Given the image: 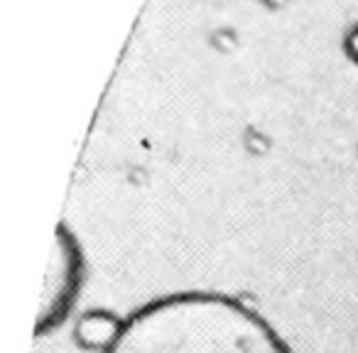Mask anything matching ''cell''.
Returning a JSON list of instances; mask_svg holds the SVG:
<instances>
[{
  "label": "cell",
  "mask_w": 358,
  "mask_h": 353,
  "mask_svg": "<svg viewBox=\"0 0 358 353\" xmlns=\"http://www.w3.org/2000/svg\"><path fill=\"white\" fill-rule=\"evenodd\" d=\"M343 50H346L348 59H351L353 64H358V22L346 32V37H343Z\"/></svg>",
  "instance_id": "cell-4"
},
{
  "label": "cell",
  "mask_w": 358,
  "mask_h": 353,
  "mask_svg": "<svg viewBox=\"0 0 358 353\" xmlns=\"http://www.w3.org/2000/svg\"><path fill=\"white\" fill-rule=\"evenodd\" d=\"M120 322H115L113 317H108L106 312H91L89 317L81 319L79 324V338L86 346H99L101 351L110 346V341L118 333Z\"/></svg>",
  "instance_id": "cell-3"
},
{
  "label": "cell",
  "mask_w": 358,
  "mask_h": 353,
  "mask_svg": "<svg viewBox=\"0 0 358 353\" xmlns=\"http://www.w3.org/2000/svg\"><path fill=\"white\" fill-rule=\"evenodd\" d=\"M103 353H292L278 329L221 292H177L125 317Z\"/></svg>",
  "instance_id": "cell-1"
},
{
  "label": "cell",
  "mask_w": 358,
  "mask_h": 353,
  "mask_svg": "<svg viewBox=\"0 0 358 353\" xmlns=\"http://www.w3.org/2000/svg\"><path fill=\"white\" fill-rule=\"evenodd\" d=\"M84 250L74 231L62 224L52 245L50 268H47L45 292H42L40 314H37V336H47L71 314L79 292L84 287Z\"/></svg>",
  "instance_id": "cell-2"
}]
</instances>
